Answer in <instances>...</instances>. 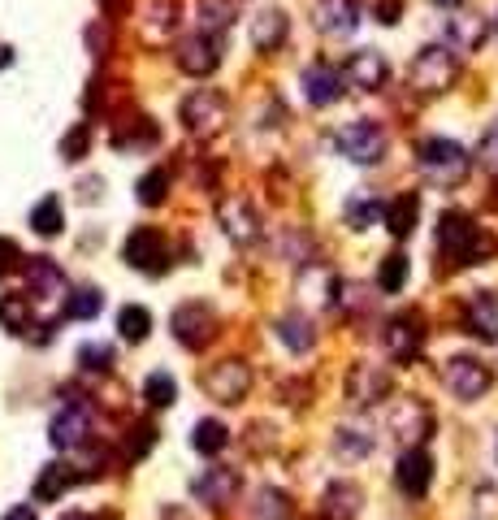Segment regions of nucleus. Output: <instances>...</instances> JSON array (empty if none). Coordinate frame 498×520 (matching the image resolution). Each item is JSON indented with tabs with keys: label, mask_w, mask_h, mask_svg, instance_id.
<instances>
[{
	"label": "nucleus",
	"mask_w": 498,
	"mask_h": 520,
	"mask_svg": "<svg viewBox=\"0 0 498 520\" xmlns=\"http://www.w3.org/2000/svg\"><path fill=\"white\" fill-rule=\"evenodd\" d=\"M416 165H421V174L434 182V187H464L468 174H473V156H468L464 143L438 139V135L416 148Z\"/></svg>",
	"instance_id": "f03ea898"
},
{
	"label": "nucleus",
	"mask_w": 498,
	"mask_h": 520,
	"mask_svg": "<svg viewBox=\"0 0 498 520\" xmlns=\"http://www.w3.org/2000/svg\"><path fill=\"white\" fill-rule=\"evenodd\" d=\"M286 31H291V22H286L282 9H260L252 22V44L260 52H278L286 44Z\"/></svg>",
	"instance_id": "5701e85b"
},
{
	"label": "nucleus",
	"mask_w": 498,
	"mask_h": 520,
	"mask_svg": "<svg viewBox=\"0 0 498 520\" xmlns=\"http://www.w3.org/2000/svg\"><path fill=\"white\" fill-rule=\"evenodd\" d=\"M0 325H5L9 334L35 330V325H31V304H26L22 295H5V299H0Z\"/></svg>",
	"instance_id": "58836bf2"
},
{
	"label": "nucleus",
	"mask_w": 498,
	"mask_h": 520,
	"mask_svg": "<svg viewBox=\"0 0 498 520\" xmlns=\"http://www.w3.org/2000/svg\"><path fill=\"white\" fill-rule=\"evenodd\" d=\"M87 429H91V416L83 403H61L57 412H52V421H48V442L57 451H70L78 447V442L87 438Z\"/></svg>",
	"instance_id": "dca6fc26"
},
{
	"label": "nucleus",
	"mask_w": 498,
	"mask_h": 520,
	"mask_svg": "<svg viewBox=\"0 0 498 520\" xmlns=\"http://www.w3.org/2000/svg\"><path fill=\"white\" fill-rule=\"evenodd\" d=\"M0 520H35V507H26V503H18V507H9Z\"/></svg>",
	"instance_id": "8fccbe9b"
},
{
	"label": "nucleus",
	"mask_w": 498,
	"mask_h": 520,
	"mask_svg": "<svg viewBox=\"0 0 498 520\" xmlns=\"http://www.w3.org/2000/svg\"><path fill=\"white\" fill-rule=\"evenodd\" d=\"M174 22H178V0H152L148 22H143V39L156 44V39H165L169 31H174Z\"/></svg>",
	"instance_id": "7c9ffc66"
},
{
	"label": "nucleus",
	"mask_w": 498,
	"mask_h": 520,
	"mask_svg": "<svg viewBox=\"0 0 498 520\" xmlns=\"http://www.w3.org/2000/svg\"><path fill=\"white\" fill-rule=\"evenodd\" d=\"M464 325H468V334L494 343V338H498V295L494 291H477L464 304Z\"/></svg>",
	"instance_id": "aec40b11"
},
{
	"label": "nucleus",
	"mask_w": 498,
	"mask_h": 520,
	"mask_svg": "<svg viewBox=\"0 0 498 520\" xmlns=\"http://www.w3.org/2000/svg\"><path fill=\"white\" fill-rule=\"evenodd\" d=\"M65 520H91V516H65Z\"/></svg>",
	"instance_id": "5fc2aeb1"
},
{
	"label": "nucleus",
	"mask_w": 498,
	"mask_h": 520,
	"mask_svg": "<svg viewBox=\"0 0 498 520\" xmlns=\"http://www.w3.org/2000/svg\"><path fill=\"white\" fill-rule=\"evenodd\" d=\"M122 260L130 269H139V273H165L169 269V243H165V234L161 230H152V226H139V230H130L126 234V243H122Z\"/></svg>",
	"instance_id": "423d86ee"
},
{
	"label": "nucleus",
	"mask_w": 498,
	"mask_h": 520,
	"mask_svg": "<svg viewBox=\"0 0 498 520\" xmlns=\"http://www.w3.org/2000/svg\"><path fill=\"white\" fill-rule=\"evenodd\" d=\"M429 481H434V460H429L425 447H408L395 464V486L408 494V499H425Z\"/></svg>",
	"instance_id": "2eb2a0df"
},
{
	"label": "nucleus",
	"mask_w": 498,
	"mask_h": 520,
	"mask_svg": "<svg viewBox=\"0 0 498 520\" xmlns=\"http://www.w3.org/2000/svg\"><path fill=\"white\" fill-rule=\"evenodd\" d=\"M412 278V265H408V256H399V252H390L382 260V269H377V286H382L386 295H399L403 286H408Z\"/></svg>",
	"instance_id": "4c0bfd02"
},
{
	"label": "nucleus",
	"mask_w": 498,
	"mask_h": 520,
	"mask_svg": "<svg viewBox=\"0 0 498 520\" xmlns=\"http://www.w3.org/2000/svg\"><path fill=\"white\" fill-rule=\"evenodd\" d=\"M373 434L364 425H338L334 429V451L347 455V460H364V455H373Z\"/></svg>",
	"instance_id": "c756f323"
},
{
	"label": "nucleus",
	"mask_w": 498,
	"mask_h": 520,
	"mask_svg": "<svg viewBox=\"0 0 498 520\" xmlns=\"http://www.w3.org/2000/svg\"><path fill=\"white\" fill-rule=\"evenodd\" d=\"M74 481H78V473L70 464H44V473L35 477V499L39 503H57L61 494L74 486Z\"/></svg>",
	"instance_id": "cd10ccee"
},
{
	"label": "nucleus",
	"mask_w": 498,
	"mask_h": 520,
	"mask_svg": "<svg viewBox=\"0 0 498 520\" xmlns=\"http://www.w3.org/2000/svg\"><path fill=\"white\" fill-rule=\"evenodd\" d=\"M434 5H464V0H434Z\"/></svg>",
	"instance_id": "864d4df0"
},
{
	"label": "nucleus",
	"mask_w": 498,
	"mask_h": 520,
	"mask_svg": "<svg viewBox=\"0 0 498 520\" xmlns=\"http://www.w3.org/2000/svg\"><path fill=\"white\" fill-rule=\"evenodd\" d=\"M26 286H31L35 295H57L65 278H61V269H57V260H48V256H26Z\"/></svg>",
	"instance_id": "bb28decb"
},
{
	"label": "nucleus",
	"mask_w": 498,
	"mask_h": 520,
	"mask_svg": "<svg viewBox=\"0 0 498 520\" xmlns=\"http://www.w3.org/2000/svg\"><path fill=\"white\" fill-rule=\"evenodd\" d=\"M22 247L18 243H13V239H5V234H0V278H5V273H13V269H18L22 265Z\"/></svg>",
	"instance_id": "49530a36"
},
{
	"label": "nucleus",
	"mask_w": 498,
	"mask_h": 520,
	"mask_svg": "<svg viewBox=\"0 0 498 520\" xmlns=\"http://www.w3.org/2000/svg\"><path fill=\"white\" fill-rule=\"evenodd\" d=\"M226 442H230V429L221 425V421H213V416L191 425V447L200 451V455H217L221 447H226Z\"/></svg>",
	"instance_id": "72a5a7b5"
},
{
	"label": "nucleus",
	"mask_w": 498,
	"mask_h": 520,
	"mask_svg": "<svg viewBox=\"0 0 498 520\" xmlns=\"http://www.w3.org/2000/svg\"><path fill=\"white\" fill-rule=\"evenodd\" d=\"M130 434H135V438H130V447H126V460H139V455L156 442V429H152V425H135Z\"/></svg>",
	"instance_id": "a18cd8bd"
},
{
	"label": "nucleus",
	"mask_w": 498,
	"mask_h": 520,
	"mask_svg": "<svg viewBox=\"0 0 498 520\" xmlns=\"http://www.w3.org/2000/svg\"><path fill=\"white\" fill-rule=\"evenodd\" d=\"M416 217H421V195L408 191V195H399V200H390L386 204V230L395 234V239H408V234L416 230Z\"/></svg>",
	"instance_id": "393cba45"
},
{
	"label": "nucleus",
	"mask_w": 498,
	"mask_h": 520,
	"mask_svg": "<svg viewBox=\"0 0 498 520\" xmlns=\"http://www.w3.org/2000/svg\"><path fill=\"white\" fill-rule=\"evenodd\" d=\"M61 226H65L61 200H57V195H44V200L31 208V230L44 234V239H52V234H61Z\"/></svg>",
	"instance_id": "f704fd0d"
},
{
	"label": "nucleus",
	"mask_w": 498,
	"mask_h": 520,
	"mask_svg": "<svg viewBox=\"0 0 498 520\" xmlns=\"http://www.w3.org/2000/svg\"><path fill=\"white\" fill-rule=\"evenodd\" d=\"M334 148L347 156V161H356V165H377L386 156V130L377 126V122H347L343 130L334 135Z\"/></svg>",
	"instance_id": "39448f33"
},
{
	"label": "nucleus",
	"mask_w": 498,
	"mask_h": 520,
	"mask_svg": "<svg viewBox=\"0 0 498 520\" xmlns=\"http://www.w3.org/2000/svg\"><path fill=\"white\" fill-rule=\"evenodd\" d=\"M174 57H178V70H182V74L208 78V74H213L217 65H221V35H200V31H195V35L182 39Z\"/></svg>",
	"instance_id": "f8f14e48"
},
{
	"label": "nucleus",
	"mask_w": 498,
	"mask_h": 520,
	"mask_svg": "<svg viewBox=\"0 0 498 520\" xmlns=\"http://www.w3.org/2000/svg\"><path fill=\"white\" fill-rule=\"evenodd\" d=\"M343 217H347L351 230H369V226H377V221L386 217V200L382 195H373V191H360V195H351L347 200Z\"/></svg>",
	"instance_id": "a878e982"
},
{
	"label": "nucleus",
	"mask_w": 498,
	"mask_h": 520,
	"mask_svg": "<svg viewBox=\"0 0 498 520\" xmlns=\"http://www.w3.org/2000/svg\"><path fill=\"white\" fill-rule=\"evenodd\" d=\"M338 74H343V83L360 87V91H382L386 78H390V61L377 48H360V52H351Z\"/></svg>",
	"instance_id": "ddd939ff"
},
{
	"label": "nucleus",
	"mask_w": 498,
	"mask_h": 520,
	"mask_svg": "<svg viewBox=\"0 0 498 520\" xmlns=\"http://www.w3.org/2000/svg\"><path fill=\"white\" fill-rule=\"evenodd\" d=\"M174 338L182 347H191V351L208 347L217 338V312L208 304H182L174 312Z\"/></svg>",
	"instance_id": "9d476101"
},
{
	"label": "nucleus",
	"mask_w": 498,
	"mask_h": 520,
	"mask_svg": "<svg viewBox=\"0 0 498 520\" xmlns=\"http://www.w3.org/2000/svg\"><path fill=\"white\" fill-rule=\"evenodd\" d=\"M360 503H364V494H360L356 481H334V486L325 490V499H321V516L325 520H356Z\"/></svg>",
	"instance_id": "4be33fe9"
},
{
	"label": "nucleus",
	"mask_w": 498,
	"mask_h": 520,
	"mask_svg": "<svg viewBox=\"0 0 498 520\" xmlns=\"http://www.w3.org/2000/svg\"><path fill=\"white\" fill-rule=\"evenodd\" d=\"M247 520H291V503H286V494L282 490H256V499H252V512H247Z\"/></svg>",
	"instance_id": "473e14b6"
},
{
	"label": "nucleus",
	"mask_w": 498,
	"mask_h": 520,
	"mask_svg": "<svg viewBox=\"0 0 498 520\" xmlns=\"http://www.w3.org/2000/svg\"><path fill=\"white\" fill-rule=\"evenodd\" d=\"M87 148H91V126H87V122H78V126L70 130V135L61 139V156H65V161H78V156H83Z\"/></svg>",
	"instance_id": "c03bdc74"
},
{
	"label": "nucleus",
	"mask_w": 498,
	"mask_h": 520,
	"mask_svg": "<svg viewBox=\"0 0 498 520\" xmlns=\"http://www.w3.org/2000/svg\"><path fill=\"white\" fill-rule=\"evenodd\" d=\"M386 425H390V434H395L399 442H408V447H421V442L434 434V412H429L425 399L403 395L395 408L386 412Z\"/></svg>",
	"instance_id": "0eeeda50"
},
{
	"label": "nucleus",
	"mask_w": 498,
	"mask_h": 520,
	"mask_svg": "<svg viewBox=\"0 0 498 520\" xmlns=\"http://www.w3.org/2000/svg\"><path fill=\"white\" fill-rule=\"evenodd\" d=\"M5 65H13V48L0 44V70H5Z\"/></svg>",
	"instance_id": "603ef678"
},
{
	"label": "nucleus",
	"mask_w": 498,
	"mask_h": 520,
	"mask_svg": "<svg viewBox=\"0 0 498 520\" xmlns=\"http://www.w3.org/2000/svg\"><path fill=\"white\" fill-rule=\"evenodd\" d=\"M217 217H221V230L230 234L234 243H256L260 239V217L252 213V204L239 200V195H230V200L217 204Z\"/></svg>",
	"instance_id": "f3484780"
},
{
	"label": "nucleus",
	"mask_w": 498,
	"mask_h": 520,
	"mask_svg": "<svg viewBox=\"0 0 498 520\" xmlns=\"http://www.w3.org/2000/svg\"><path fill=\"white\" fill-rule=\"evenodd\" d=\"M204 395L217 403H243V395L252 390V369L243 360H217L213 369L204 373Z\"/></svg>",
	"instance_id": "1a4fd4ad"
},
{
	"label": "nucleus",
	"mask_w": 498,
	"mask_h": 520,
	"mask_svg": "<svg viewBox=\"0 0 498 520\" xmlns=\"http://www.w3.org/2000/svg\"><path fill=\"white\" fill-rule=\"evenodd\" d=\"M477 165L498 174V122H490L486 135H481V143H477Z\"/></svg>",
	"instance_id": "37998d69"
},
{
	"label": "nucleus",
	"mask_w": 498,
	"mask_h": 520,
	"mask_svg": "<svg viewBox=\"0 0 498 520\" xmlns=\"http://www.w3.org/2000/svg\"><path fill=\"white\" fill-rule=\"evenodd\" d=\"M278 338L291 351H312V343H317L312 317H304V312H286V317H278Z\"/></svg>",
	"instance_id": "c85d7f7f"
},
{
	"label": "nucleus",
	"mask_w": 498,
	"mask_h": 520,
	"mask_svg": "<svg viewBox=\"0 0 498 520\" xmlns=\"http://www.w3.org/2000/svg\"><path fill=\"white\" fill-rule=\"evenodd\" d=\"M143 399H148L152 408H169V403L178 399V382L169 373H148V382H143Z\"/></svg>",
	"instance_id": "a19ab883"
},
{
	"label": "nucleus",
	"mask_w": 498,
	"mask_h": 520,
	"mask_svg": "<svg viewBox=\"0 0 498 520\" xmlns=\"http://www.w3.org/2000/svg\"><path fill=\"white\" fill-rule=\"evenodd\" d=\"M139 204H148V208H156V204H165V195H169V169H148V174L139 178Z\"/></svg>",
	"instance_id": "ea45409f"
},
{
	"label": "nucleus",
	"mask_w": 498,
	"mask_h": 520,
	"mask_svg": "<svg viewBox=\"0 0 498 520\" xmlns=\"http://www.w3.org/2000/svg\"><path fill=\"white\" fill-rule=\"evenodd\" d=\"M178 117H182V126H187L195 139H213L217 130L230 122V104H226V96H221V91L200 87V91H191V96L182 100Z\"/></svg>",
	"instance_id": "20e7f679"
},
{
	"label": "nucleus",
	"mask_w": 498,
	"mask_h": 520,
	"mask_svg": "<svg viewBox=\"0 0 498 520\" xmlns=\"http://www.w3.org/2000/svg\"><path fill=\"white\" fill-rule=\"evenodd\" d=\"M447 35H451V44H455V48L477 52L481 44H486V35H490V22H486V18H477V13H455V18L447 22Z\"/></svg>",
	"instance_id": "b1692460"
},
{
	"label": "nucleus",
	"mask_w": 498,
	"mask_h": 520,
	"mask_svg": "<svg viewBox=\"0 0 498 520\" xmlns=\"http://www.w3.org/2000/svg\"><path fill=\"white\" fill-rule=\"evenodd\" d=\"M234 22V0H200V35H221Z\"/></svg>",
	"instance_id": "c9c22d12"
},
{
	"label": "nucleus",
	"mask_w": 498,
	"mask_h": 520,
	"mask_svg": "<svg viewBox=\"0 0 498 520\" xmlns=\"http://www.w3.org/2000/svg\"><path fill=\"white\" fill-rule=\"evenodd\" d=\"M152 330V312L139 308V304H126L122 312H117V334L126 338V343H143Z\"/></svg>",
	"instance_id": "e433bc0d"
},
{
	"label": "nucleus",
	"mask_w": 498,
	"mask_h": 520,
	"mask_svg": "<svg viewBox=\"0 0 498 520\" xmlns=\"http://www.w3.org/2000/svg\"><path fill=\"white\" fill-rule=\"evenodd\" d=\"M104 13H126V0H100Z\"/></svg>",
	"instance_id": "3c124183"
},
{
	"label": "nucleus",
	"mask_w": 498,
	"mask_h": 520,
	"mask_svg": "<svg viewBox=\"0 0 498 520\" xmlns=\"http://www.w3.org/2000/svg\"><path fill=\"white\" fill-rule=\"evenodd\" d=\"M87 48L96 52V57L109 52V35H104V26H87Z\"/></svg>",
	"instance_id": "09e8293b"
},
{
	"label": "nucleus",
	"mask_w": 498,
	"mask_h": 520,
	"mask_svg": "<svg viewBox=\"0 0 498 520\" xmlns=\"http://www.w3.org/2000/svg\"><path fill=\"white\" fill-rule=\"evenodd\" d=\"M455 78H460V61H455L451 48H438V44L421 48L416 61L408 65V83L416 96H442V91L455 87Z\"/></svg>",
	"instance_id": "7ed1b4c3"
},
{
	"label": "nucleus",
	"mask_w": 498,
	"mask_h": 520,
	"mask_svg": "<svg viewBox=\"0 0 498 520\" xmlns=\"http://www.w3.org/2000/svg\"><path fill=\"white\" fill-rule=\"evenodd\" d=\"M78 369L83 373H109L113 369V347L109 343H83L78 347Z\"/></svg>",
	"instance_id": "79ce46f5"
},
{
	"label": "nucleus",
	"mask_w": 498,
	"mask_h": 520,
	"mask_svg": "<svg viewBox=\"0 0 498 520\" xmlns=\"http://www.w3.org/2000/svg\"><path fill=\"white\" fill-rule=\"evenodd\" d=\"M191 494L208 507H226L234 494H239V473H234V468H208V473L191 481Z\"/></svg>",
	"instance_id": "a211bd4d"
},
{
	"label": "nucleus",
	"mask_w": 498,
	"mask_h": 520,
	"mask_svg": "<svg viewBox=\"0 0 498 520\" xmlns=\"http://www.w3.org/2000/svg\"><path fill=\"white\" fill-rule=\"evenodd\" d=\"M442 382H447V390L455 399L473 403V399H481L494 386V373H490V364L477 360V356H455L447 364V373H442Z\"/></svg>",
	"instance_id": "6e6552de"
},
{
	"label": "nucleus",
	"mask_w": 498,
	"mask_h": 520,
	"mask_svg": "<svg viewBox=\"0 0 498 520\" xmlns=\"http://www.w3.org/2000/svg\"><path fill=\"white\" fill-rule=\"evenodd\" d=\"M421 347H425V321H421V312H403V317H395V321L386 325V351L395 360L412 364L416 356H421Z\"/></svg>",
	"instance_id": "4468645a"
},
{
	"label": "nucleus",
	"mask_w": 498,
	"mask_h": 520,
	"mask_svg": "<svg viewBox=\"0 0 498 520\" xmlns=\"http://www.w3.org/2000/svg\"><path fill=\"white\" fill-rule=\"evenodd\" d=\"M373 18L386 22V26H395V22L403 18V0H377V5H373Z\"/></svg>",
	"instance_id": "de8ad7c7"
},
{
	"label": "nucleus",
	"mask_w": 498,
	"mask_h": 520,
	"mask_svg": "<svg viewBox=\"0 0 498 520\" xmlns=\"http://www.w3.org/2000/svg\"><path fill=\"white\" fill-rule=\"evenodd\" d=\"M317 26L325 35H351L360 26L356 0H317Z\"/></svg>",
	"instance_id": "412c9836"
},
{
	"label": "nucleus",
	"mask_w": 498,
	"mask_h": 520,
	"mask_svg": "<svg viewBox=\"0 0 498 520\" xmlns=\"http://www.w3.org/2000/svg\"><path fill=\"white\" fill-rule=\"evenodd\" d=\"M100 308H104L100 286H74L70 299H65V317L70 321H91V317H100Z\"/></svg>",
	"instance_id": "2f4dec72"
},
{
	"label": "nucleus",
	"mask_w": 498,
	"mask_h": 520,
	"mask_svg": "<svg viewBox=\"0 0 498 520\" xmlns=\"http://www.w3.org/2000/svg\"><path fill=\"white\" fill-rule=\"evenodd\" d=\"M386 395H390V373L382 369V364H369V360L351 364V373H347V403L351 408H373V403L386 399Z\"/></svg>",
	"instance_id": "9b49d317"
},
{
	"label": "nucleus",
	"mask_w": 498,
	"mask_h": 520,
	"mask_svg": "<svg viewBox=\"0 0 498 520\" xmlns=\"http://www.w3.org/2000/svg\"><path fill=\"white\" fill-rule=\"evenodd\" d=\"M438 252L451 260V265H486V260L498 256V239L481 226L473 213H451L438 217Z\"/></svg>",
	"instance_id": "f257e3e1"
},
{
	"label": "nucleus",
	"mask_w": 498,
	"mask_h": 520,
	"mask_svg": "<svg viewBox=\"0 0 498 520\" xmlns=\"http://www.w3.org/2000/svg\"><path fill=\"white\" fill-rule=\"evenodd\" d=\"M299 87H304L308 104H317V109H325V104H334L338 96H343V74H338L334 65L317 61V65H308V70H304V78H299Z\"/></svg>",
	"instance_id": "6ab92c4d"
}]
</instances>
